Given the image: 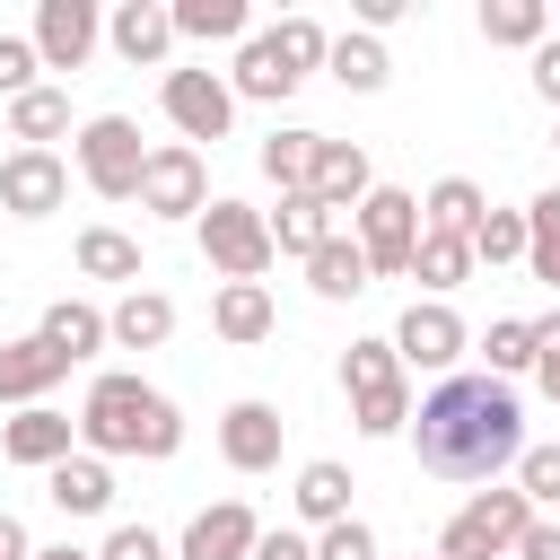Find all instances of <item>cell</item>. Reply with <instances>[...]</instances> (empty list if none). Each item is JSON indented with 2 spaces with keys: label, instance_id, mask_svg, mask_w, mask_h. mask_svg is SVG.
Listing matches in <instances>:
<instances>
[{
  "label": "cell",
  "instance_id": "obj_1",
  "mask_svg": "<svg viewBox=\"0 0 560 560\" xmlns=\"http://www.w3.org/2000/svg\"><path fill=\"white\" fill-rule=\"evenodd\" d=\"M411 455L438 481H490L525 455V411L499 376H446L420 411H411Z\"/></svg>",
  "mask_w": 560,
  "mask_h": 560
},
{
  "label": "cell",
  "instance_id": "obj_2",
  "mask_svg": "<svg viewBox=\"0 0 560 560\" xmlns=\"http://www.w3.org/2000/svg\"><path fill=\"white\" fill-rule=\"evenodd\" d=\"M79 446L88 455H149V464H166L184 446V411L158 385H140L131 368H105L88 385V402H79Z\"/></svg>",
  "mask_w": 560,
  "mask_h": 560
},
{
  "label": "cell",
  "instance_id": "obj_3",
  "mask_svg": "<svg viewBox=\"0 0 560 560\" xmlns=\"http://www.w3.org/2000/svg\"><path fill=\"white\" fill-rule=\"evenodd\" d=\"M525 525H534V499H525V490H472V499L446 516L438 551H446V560H516Z\"/></svg>",
  "mask_w": 560,
  "mask_h": 560
},
{
  "label": "cell",
  "instance_id": "obj_4",
  "mask_svg": "<svg viewBox=\"0 0 560 560\" xmlns=\"http://www.w3.org/2000/svg\"><path fill=\"white\" fill-rule=\"evenodd\" d=\"M79 175H88L96 201H140V175H149L140 122H131V114H96V122H79Z\"/></svg>",
  "mask_w": 560,
  "mask_h": 560
},
{
  "label": "cell",
  "instance_id": "obj_5",
  "mask_svg": "<svg viewBox=\"0 0 560 560\" xmlns=\"http://www.w3.org/2000/svg\"><path fill=\"white\" fill-rule=\"evenodd\" d=\"M192 228H201V262H210L219 280H262V271L280 262L271 219H262V210H245V201H210Z\"/></svg>",
  "mask_w": 560,
  "mask_h": 560
},
{
  "label": "cell",
  "instance_id": "obj_6",
  "mask_svg": "<svg viewBox=\"0 0 560 560\" xmlns=\"http://www.w3.org/2000/svg\"><path fill=\"white\" fill-rule=\"evenodd\" d=\"M350 219H359V254H368V271H376V280H402L411 254H420V201H411L402 184H376Z\"/></svg>",
  "mask_w": 560,
  "mask_h": 560
},
{
  "label": "cell",
  "instance_id": "obj_7",
  "mask_svg": "<svg viewBox=\"0 0 560 560\" xmlns=\"http://www.w3.org/2000/svg\"><path fill=\"white\" fill-rule=\"evenodd\" d=\"M158 105H166V122L184 131V149H192V140H228V122H236V88H228L219 70H166Z\"/></svg>",
  "mask_w": 560,
  "mask_h": 560
},
{
  "label": "cell",
  "instance_id": "obj_8",
  "mask_svg": "<svg viewBox=\"0 0 560 560\" xmlns=\"http://www.w3.org/2000/svg\"><path fill=\"white\" fill-rule=\"evenodd\" d=\"M140 210H158V219H201V210H210V166H201V149H184V140L149 149Z\"/></svg>",
  "mask_w": 560,
  "mask_h": 560
},
{
  "label": "cell",
  "instance_id": "obj_9",
  "mask_svg": "<svg viewBox=\"0 0 560 560\" xmlns=\"http://www.w3.org/2000/svg\"><path fill=\"white\" fill-rule=\"evenodd\" d=\"M70 201V166L52 149H9L0 158V210L9 219H52Z\"/></svg>",
  "mask_w": 560,
  "mask_h": 560
},
{
  "label": "cell",
  "instance_id": "obj_10",
  "mask_svg": "<svg viewBox=\"0 0 560 560\" xmlns=\"http://www.w3.org/2000/svg\"><path fill=\"white\" fill-rule=\"evenodd\" d=\"M394 350H402V368H455L464 359V315L446 298H411L402 324H394Z\"/></svg>",
  "mask_w": 560,
  "mask_h": 560
},
{
  "label": "cell",
  "instance_id": "obj_11",
  "mask_svg": "<svg viewBox=\"0 0 560 560\" xmlns=\"http://www.w3.org/2000/svg\"><path fill=\"white\" fill-rule=\"evenodd\" d=\"M96 44H105L96 0H44V9H35V52H44V70H79Z\"/></svg>",
  "mask_w": 560,
  "mask_h": 560
},
{
  "label": "cell",
  "instance_id": "obj_12",
  "mask_svg": "<svg viewBox=\"0 0 560 560\" xmlns=\"http://www.w3.org/2000/svg\"><path fill=\"white\" fill-rule=\"evenodd\" d=\"M254 542H262V516H254L245 499H219V508H201V516L184 525L175 560H254Z\"/></svg>",
  "mask_w": 560,
  "mask_h": 560
},
{
  "label": "cell",
  "instance_id": "obj_13",
  "mask_svg": "<svg viewBox=\"0 0 560 560\" xmlns=\"http://www.w3.org/2000/svg\"><path fill=\"white\" fill-rule=\"evenodd\" d=\"M70 438H79V420L52 411V402H35V411H18V420L0 429V455L26 464V472H52V464H70Z\"/></svg>",
  "mask_w": 560,
  "mask_h": 560
},
{
  "label": "cell",
  "instance_id": "obj_14",
  "mask_svg": "<svg viewBox=\"0 0 560 560\" xmlns=\"http://www.w3.org/2000/svg\"><path fill=\"white\" fill-rule=\"evenodd\" d=\"M70 376V359L44 341V332H26V341H0V402H18V411H35L52 385Z\"/></svg>",
  "mask_w": 560,
  "mask_h": 560
},
{
  "label": "cell",
  "instance_id": "obj_15",
  "mask_svg": "<svg viewBox=\"0 0 560 560\" xmlns=\"http://www.w3.org/2000/svg\"><path fill=\"white\" fill-rule=\"evenodd\" d=\"M280 411L271 402H228V420H219V455L236 464V472H271L280 464Z\"/></svg>",
  "mask_w": 560,
  "mask_h": 560
},
{
  "label": "cell",
  "instance_id": "obj_16",
  "mask_svg": "<svg viewBox=\"0 0 560 560\" xmlns=\"http://www.w3.org/2000/svg\"><path fill=\"white\" fill-rule=\"evenodd\" d=\"M105 44H114L131 70H149V61H166V44H175V9H166V0H122V9L105 18Z\"/></svg>",
  "mask_w": 560,
  "mask_h": 560
},
{
  "label": "cell",
  "instance_id": "obj_17",
  "mask_svg": "<svg viewBox=\"0 0 560 560\" xmlns=\"http://www.w3.org/2000/svg\"><path fill=\"white\" fill-rule=\"evenodd\" d=\"M324 210H359L368 192H376V166H368V149L359 140H324L315 149V184H306Z\"/></svg>",
  "mask_w": 560,
  "mask_h": 560
},
{
  "label": "cell",
  "instance_id": "obj_18",
  "mask_svg": "<svg viewBox=\"0 0 560 560\" xmlns=\"http://www.w3.org/2000/svg\"><path fill=\"white\" fill-rule=\"evenodd\" d=\"M271 289L262 280H219V298H210V332L219 341H236V350H254V341H271Z\"/></svg>",
  "mask_w": 560,
  "mask_h": 560
},
{
  "label": "cell",
  "instance_id": "obj_19",
  "mask_svg": "<svg viewBox=\"0 0 560 560\" xmlns=\"http://www.w3.org/2000/svg\"><path fill=\"white\" fill-rule=\"evenodd\" d=\"M228 88H236V96H254V105L298 96V70H289L280 35H245V44H236V79H228Z\"/></svg>",
  "mask_w": 560,
  "mask_h": 560
},
{
  "label": "cell",
  "instance_id": "obj_20",
  "mask_svg": "<svg viewBox=\"0 0 560 560\" xmlns=\"http://www.w3.org/2000/svg\"><path fill=\"white\" fill-rule=\"evenodd\" d=\"M35 332H44V341H52V350H61L70 368H79V359H96V350L114 341V324H105V306H88V298H52Z\"/></svg>",
  "mask_w": 560,
  "mask_h": 560
},
{
  "label": "cell",
  "instance_id": "obj_21",
  "mask_svg": "<svg viewBox=\"0 0 560 560\" xmlns=\"http://www.w3.org/2000/svg\"><path fill=\"white\" fill-rule=\"evenodd\" d=\"M44 499H52L61 516H105V508H114V472H105V455H70V464H52V472H44Z\"/></svg>",
  "mask_w": 560,
  "mask_h": 560
},
{
  "label": "cell",
  "instance_id": "obj_22",
  "mask_svg": "<svg viewBox=\"0 0 560 560\" xmlns=\"http://www.w3.org/2000/svg\"><path fill=\"white\" fill-rule=\"evenodd\" d=\"M481 219H490V201H481V184H472V175H438V184H429V201H420V228H429V236H464V245H472V228H481Z\"/></svg>",
  "mask_w": 560,
  "mask_h": 560
},
{
  "label": "cell",
  "instance_id": "obj_23",
  "mask_svg": "<svg viewBox=\"0 0 560 560\" xmlns=\"http://www.w3.org/2000/svg\"><path fill=\"white\" fill-rule=\"evenodd\" d=\"M350 490H359V481H350V464L315 455V464H298V490H289V499H298V516H306V525H350Z\"/></svg>",
  "mask_w": 560,
  "mask_h": 560
},
{
  "label": "cell",
  "instance_id": "obj_24",
  "mask_svg": "<svg viewBox=\"0 0 560 560\" xmlns=\"http://www.w3.org/2000/svg\"><path fill=\"white\" fill-rule=\"evenodd\" d=\"M271 245L298 254V262H315V254L332 245V210H324L315 192H280V210H271Z\"/></svg>",
  "mask_w": 560,
  "mask_h": 560
},
{
  "label": "cell",
  "instance_id": "obj_25",
  "mask_svg": "<svg viewBox=\"0 0 560 560\" xmlns=\"http://www.w3.org/2000/svg\"><path fill=\"white\" fill-rule=\"evenodd\" d=\"M105 324H114V350H158V341L175 332V298H158V289H122V306H114Z\"/></svg>",
  "mask_w": 560,
  "mask_h": 560
},
{
  "label": "cell",
  "instance_id": "obj_26",
  "mask_svg": "<svg viewBox=\"0 0 560 560\" xmlns=\"http://www.w3.org/2000/svg\"><path fill=\"white\" fill-rule=\"evenodd\" d=\"M175 35H192V44H245L254 9L245 0H175Z\"/></svg>",
  "mask_w": 560,
  "mask_h": 560
},
{
  "label": "cell",
  "instance_id": "obj_27",
  "mask_svg": "<svg viewBox=\"0 0 560 560\" xmlns=\"http://www.w3.org/2000/svg\"><path fill=\"white\" fill-rule=\"evenodd\" d=\"M324 70H332L350 96H376V88L394 79V61H385V44H376V35H332V61H324Z\"/></svg>",
  "mask_w": 560,
  "mask_h": 560
},
{
  "label": "cell",
  "instance_id": "obj_28",
  "mask_svg": "<svg viewBox=\"0 0 560 560\" xmlns=\"http://www.w3.org/2000/svg\"><path fill=\"white\" fill-rule=\"evenodd\" d=\"M70 131V96L61 88H26L18 105H9V140H26V149H52Z\"/></svg>",
  "mask_w": 560,
  "mask_h": 560
},
{
  "label": "cell",
  "instance_id": "obj_29",
  "mask_svg": "<svg viewBox=\"0 0 560 560\" xmlns=\"http://www.w3.org/2000/svg\"><path fill=\"white\" fill-rule=\"evenodd\" d=\"M315 149H324V131H271V140H262V175H271L280 192H306V184H315Z\"/></svg>",
  "mask_w": 560,
  "mask_h": 560
},
{
  "label": "cell",
  "instance_id": "obj_30",
  "mask_svg": "<svg viewBox=\"0 0 560 560\" xmlns=\"http://www.w3.org/2000/svg\"><path fill=\"white\" fill-rule=\"evenodd\" d=\"M79 271L88 280H131L140 289V245L122 228H79Z\"/></svg>",
  "mask_w": 560,
  "mask_h": 560
},
{
  "label": "cell",
  "instance_id": "obj_31",
  "mask_svg": "<svg viewBox=\"0 0 560 560\" xmlns=\"http://www.w3.org/2000/svg\"><path fill=\"white\" fill-rule=\"evenodd\" d=\"M306 280H315V298H359L376 271H368V254H359V236H332L315 262H306Z\"/></svg>",
  "mask_w": 560,
  "mask_h": 560
},
{
  "label": "cell",
  "instance_id": "obj_32",
  "mask_svg": "<svg viewBox=\"0 0 560 560\" xmlns=\"http://www.w3.org/2000/svg\"><path fill=\"white\" fill-rule=\"evenodd\" d=\"M481 35L490 44H551V9L542 0H481Z\"/></svg>",
  "mask_w": 560,
  "mask_h": 560
},
{
  "label": "cell",
  "instance_id": "obj_33",
  "mask_svg": "<svg viewBox=\"0 0 560 560\" xmlns=\"http://www.w3.org/2000/svg\"><path fill=\"white\" fill-rule=\"evenodd\" d=\"M464 271H472V245H464V236H429V228H420V254H411V280L446 298V289H464Z\"/></svg>",
  "mask_w": 560,
  "mask_h": 560
},
{
  "label": "cell",
  "instance_id": "obj_34",
  "mask_svg": "<svg viewBox=\"0 0 560 560\" xmlns=\"http://www.w3.org/2000/svg\"><path fill=\"white\" fill-rule=\"evenodd\" d=\"M341 385H350V402L402 385V350H394V341H350V350H341Z\"/></svg>",
  "mask_w": 560,
  "mask_h": 560
},
{
  "label": "cell",
  "instance_id": "obj_35",
  "mask_svg": "<svg viewBox=\"0 0 560 560\" xmlns=\"http://www.w3.org/2000/svg\"><path fill=\"white\" fill-rule=\"evenodd\" d=\"M525 254H534L525 210H490V219L472 228V262H490V271H499V262H525Z\"/></svg>",
  "mask_w": 560,
  "mask_h": 560
},
{
  "label": "cell",
  "instance_id": "obj_36",
  "mask_svg": "<svg viewBox=\"0 0 560 560\" xmlns=\"http://www.w3.org/2000/svg\"><path fill=\"white\" fill-rule=\"evenodd\" d=\"M481 359H490L481 376H499V385H508V376H525V368H534V324H525V315H499V324H490V341H481Z\"/></svg>",
  "mask_w": 560,
  "mask_h": 560
},
{
  "label": "cell",
  "instance_id": "obj_37",
  "mask_svg": "<svg viewBox=\"0 0 560 560\" xmlns=\"http://www.w3.org/2000/svg\"><path fill=\"white\" fill-rule=\"evenodd\" d=\"M350 420H359V438H402V429H411V385L359 394V402H350Z\"/></svg>",
  "mask_w": 560,
  "mask_h": 560
},
{
  "label": "cell",
  "instance_id": "obj_38",
  "mask_svg": "<svg viewBox=\"0 0 560 560\" xmlns=\"http://www.w3.org/2000/svg\"><path fill=\"white\" fill-rule=\"evenodd\" d=\"M271 35H280V52H289V70H298V79H306V70H324V61H332V35H324V26H315V18H280V26H271Z\"/></svg>",
  "mask_w": 560,
  "mask_h": 560
},
{
  "label": "cell",
  "instance_id": "obj_39",
  "mask_svg": "<svg viewBox=\"0 0 560 560\" xmlns=\"http://www.w3.org/2000/svg\"><path fill=\"white\" fill-rule=\"evenodd\" d=\"M516 490H525L534 508H560V446H525V455H516Z\"/></svg>",
  "mask_w": 560,
  "mask_h": 560
},
{
  "label": "cell",
  "instance_id": "obj_40",
  "mask_svg": "<svg viewBox=\"0 0 560 560\" xmlns=\"http://www.w3.org/2000/svg\"><path fill=\"white\" fill-rule=\"evenodd\" d=\"M35 70H44L35 35H0V96H9V105H18L26 88H35Z\"/></svg>",
  "mask_w": 560,
  "mask_h": 560
},
{
  "label": "cell",
  "instance_id": "obj_41",
  "mask_svg": "<svg viewBox=\"0 0 560 560\" xmlns=\"http://www.w3.org/2000/svg\"><path fill=\"white\" fill-rule=\"evenodd\" d=\"M315 560H376V534L350 516V525H324L315 534Z\"/></svg>",
  "mask_w": 560,
  "mask_h": 560
},
{
  "label": "cell",
  "instance_id": "obj_42",
  "mask_svg": "<svg viewBox=\"0 0 560 560\" xmlns=\"http://www.w3.org/2000/svg\"><path fill=\"white\" fill-rule=\"evenodd\" d=\"M534 385L560 402V315H542V324H534Z\"/></svg>",
  "mask_w": 560,
  "mask_h": 560
},
{
  "label": "cell",
  "instance_id": "obj_43",
  "mask_svg": "<svg viewBox=\"0 0 560 560\" xmlns=\"http://www.w3.org/2000/svg\"><path fill=\"white\" fill-rule=\"evenodd\" d=\"M96 560H166V542H158V534H149V525H114V534H105V551H96Z\"/></svg>",
  "mask_w": 560,
  "mask_h": 560
},
{
  "label": "cell",
  "instance_id": "obj_44",
  "mask_svg": "<svg viewBox=\"0 0 560 560\" xmlns=\"http://www.w3.org/2000/svg\"><path fill=\"white\" fill-rule=\"evenodd\" d=\"M254 560H315V542H306V534H289V525H262Z\"/></svg>",
  "mask_w": 560,
  "mask_h": 560
},
{
  "label": "cell",
  "instance_id": "obj_45",
  "mask_svg": "<svg viewBox=\"0 0 560 560\" xmlns=\"http://www.w3.org/2000/svg\"><path fill=\"white\" fill-rule=\"evenodd\" d=\"M525 228H534V245H542V236H560V184L525 201Z\"/></svg>",
  "mask_w": 560,
  "mask_h": 560
},
{
  "label": "cell",
  "instance_id": "obj_46",
  "mask_svg": "<svg viewBox=\"0 0 560 560\" xmlns=\"http://www.w3.org/2000/svg\"><path fill=\"white\" fill-rule=\"evenodd\" d=\"M534 96L560 105V44H534Z\"/></svg>",
  "mask_w": 560,
  "mask_h": 560
},
{
  "label": "cell",
  "instance_id": "obj_47",
  "mask_svg": "<svg viewBox=\"0 0 560 560\" xmlns=\"http://www.w3.org/2000/svg\"><path fill=\"white\" fill-rule=\"evenodd\" d=\"M516 560H560V525H542V516H534V525H525V542H516Z\"/></svg>",
  "mask_w": 560,
  "mask_h": 560
},
{
  "label": "cell",
  "instance_id": "obj_48",
  "mask_svg": "<svg viewBox=\"0 0 560 560\" xmlns=\"http://www.w3.org/2000/svg\"><path fill=\"white\" fill-rule=\"evenodd\" d=\"M411 0H359V35H376V26H394Z\"/></svg>",
  "mask_w": 560,
  "mask_h": 560
},
{
  "label": "cell",
  "instance_id": "obj_49",
  "mask_svg": "<svg viewBox=\"0 0 560 560\" xmlns=\"http://www.w3.org/2000/svg\"><path fill=\"white\" fill-rule=\"evenodd\" d=\"M0 560H35V542H26V525L0 508Z\"/></svg>",
  "mask_w": 560,
  "mask_h": 560
},
{
  "label": "cell",
  "instance_id": "obj_50",
  "mask_svg": "<svg viewBox=\"0 0 560 560\" xmlns=\"http://www.w3.org/2000/svg\"><path fill=\"white\" fill-rule=\"evenodd\" d=\"M525 262H534V280H542V289H560V236H542Z\"/></svg>",
  "mask_w": 560,
  "mask_h": 560
},
{
  "label": "cell",
  "instance_id": "obj_51",
  "mask_svg": "<svg viewBox=\"0 0 560 560\" xmlns=\"http://www.w3.org/2000/svg\"><path fill=\"white\" fill-rule=\"evenodd\" d=\"M35 560H96V551H79V542H52V551H35Z\"/></svg>",
  "mask_w": 560,
  "mask_h": 560
},
{
  "label": "cell",
  "instance_id": "obj_52",
  "mask_svg": "<svg viewBox=\"0 0 560 560\" xmlns=\"http://www.w3.org/2000/svg\"><path fill=\"white\" fill-rule=\"evenodd\" d=\"M411 560H420V551H411ZM429 560H446V551H429Z\"/></svg>",
  "mask_w": 560,
  "mask_h": 560
}]
</instances>
